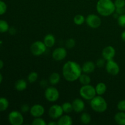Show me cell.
I'll use <instances>...</instances> for the list:
<instances>
[{
    "label": "cell",
    "instance_id": "1",
    "mask_svg": "<svg viewBox=\"0 0 125 125\" xmlns=\"http://www.w3.org/2000/svg\"><path fill=\"white\" fill-rule=\"evenodd\" d=\"M82 68L78 63L73 61H68L63 65L62 74L67 81L73 82L79 79L82 73Z\"/></svg>",
    "mask_w": 125,
    "mask_h": 125
},
{
    "label": "cell",
    "instance_id": "2",
    "mask_svg": "<svg viewBox=\"0 0 125 125\" xmlns=\"http://www.w3.org/2000/svg\"><path fill=\"white\" fill-rule=\"evenodd\" d=\"M116 7L112 0H99L96 4V10L102 16H109L115 11Z\"/></svg>",
    "mask_w": 125,
    "mask_h": 125
},
{
    "label": "cell",
    "instance_id": "3",
    "mask_svg": "<svg viewBox=\"0 0 125 125\" xmlns=\"http://www.w3.org/2000/svg\"><path fill=\"white\" fill-rule=\"evenodd\" d=\"M90 106L97 112H104L107 108V104L106 100L101 96H95L90 101Z\"/></svg>",
    "mask_w": 125,
    "mask_h": 125
},
{
    "label": "cell",
    "instance_id": "4",
    "mask_svg": "<svg viewBox=\"0 0 125 125\" xmlns=\"http://www.w3.org/2000/svg\"><path fill=\"white\" fill-rule=\"evenodd\" d=\"M79 94L81 96L87 100H91L96 96V90L92 85L89 84L84 85L79 90Z\"/></svg>",
    "mask_w": 125,
    "mask_h": 125
},
{
    "label": "cell",
    "instance_id": "5",
    "mask_svg": "<svg viewBox=\"0 0 125 125\" xmlns=\"http://www.w3.org/2000/svg\"><path fill=\"white\" fill-rule=\"evenodd\" d=\"M46 46L44 42L41 41H36L32 44L31 46V52L34 56H40L45 52Z\"/></svg>",
    "mask_w": 125,
    "mask_h": 125
},
{
    "label": "cell",
    "instance_id": "6",
    "mask_svg": "<svg viewBox=\"0 0 125 125\" xmlns=\"http://www.w3.org/2000/svg\"><path fill=\"white\" fill-rule=\"evenodd\" d=\"M9 122L12 125H21L23 123L24 118L21 114L17 111L10 112L8 116Z\"/></svg>",
    "mask_w": 125,
    "mask_h": 125
},
{
    "label": "cell",
    "instance_id": "7",
    "mask_svg": "<svg viewBox=\"0 0 125 125\" xmlns=\"http://www.w3.org/2000/svg\"><path fill=\"white\" fill-rule=\"evenodd\" d=\"M45 96L46 100L50 102H54L58 100L59 93L58 90L54 87H49L46 89Z\"/></svg>",
    "mask_w": 125,
    "mask_h": 125
},
{
    "label": "cell",
    "instance_id": "8",
    "mask_svg": "<svg viewBox=\"0 0 125 125\" xmlns=\"http://www.w3.org/2000/svg\"><path fill=\"white\" fill-rule=\"evenodd\" d=\"M85 21L89 26L94 29L98 28L101 24V20L100 17L94 14L88 15L85 19Z\"/></svg>",
    "mask_w": 125,
    "mask_h": 125
},
{
    "label": "cell",
    "instance_id": "9",
    "mask_svg": "<svg viewBox=\"0 0 125 125\" xmlns=\"http://www.w3.org/2000/svg\"><path fill=\"white\" fill-rule=\"evenodd\" d=\"M63 111L62 109V106L54 104L51 106L48 111V114L50 117L52 119H57L60 118L63 114Z\"/></svg>",
    "mask_w": 125,
    "mask_h": 125
},
{
    "label": "cell",
    "instance_id": "10",
    "mask_svg": "<svg viewBox=\"0 0 125 125\" xmlns=\"http://www.w3.org/2000/svg\"><path fill=\"white\" fill-rule=\"evenodd\" d=\"M106 69L107 73L112 75H117L120 72L119 66L113 59L107 61Z\"/></svg>",
    "mask_w": 125,
    "mask_h": 125
},
{
    "label": "cell",
    "instance_id": "11",
    "mask_svg": "<svg viewBox=\"0 0 125 125\" xmlns=\"http://www.w3.org/2000/svg\"><path fill=\"white\" fill-rule=\"evenodd\" d=\"M67 55V50L64 48H57L54 50L52 54V58L57 61L64 59Z\"/></svg>",
    "mask_w": 125,
    "mask_h": 125
},
{
    "label": "cell",
    "instance_id": "12",
    "mask_svg": "<svg viewBox=\"0 0 125 125\" xmlns=\"http://www.w3.org/2000/svg\"><path fill=\"white\" fill-rule=\"evenodd\" d=\"M115 54V50L112 46L105 47L102 51V56L106 61L113 59Z\"/></svg>",
    "mask_w": 125,
    "mask_h": 125
},
{
    "label": "cell",
    "instance_id": "13",
    "mask_svg": "<svg viewBox=\"0 0 125 125\" xmlns=\"http://www.w3.org/2000/svg\"><path fill=\"white\" fill-rule=\"evenodd\" d=\"M45 109L40 104H35L30 109V113L34 117H40L43 115Z\"/></svg>",
    "mask_w": 125,
    "mask_h": 125
},
{
    "label": "cell",
    "instance_id": "14",
    "mask_svg": "<svg viewBox=\"0 0 125 125\" xmlns=\"http://www.w3.org/2000/svg\"><path fill=\"white\" fill-rule=\"evenodd\" d=\"M72 106H73V111L76 112H81L85 107L84 101L81 99H75L72 103Z\"/></svg>",
    "mask_w": 125,
    "mask_h": 125
},
{
    "label": "cell",
    "instance_id": "15",
    "mask_svg": "<svg viewBox=\"0 0 125 125\" xmlns=\"http://www.w3.org/2000/svg\"><path fill=\"white\" fill-rule=\"evenodd\" d=\"M95 68V65L92 61H87L85 62L82 67V70L84 73H92Z\"/></svg>",
    "mask_w": 125,
    "mask_h": 125
},
{
    "label": "cell",
    "instance_id": "16",
    "mask_svg": "<svg viewBox=\"0 0 125 125\" xmlns=\"http://www.w3.org/2000/svg\"><path fill=\"white\" fill-rule=\"evenodd\" d=\"M57 123L59 125H71L73 123V120L69 115H65L60 117Z\"/></svg>",
    "mask_w": 125,
    "mask_h": 125
},
{
    "label": "cell",
    "instance_id": "17",
    "mask_svg": "<svg viewBox=\"0 0 125 125\" xmlns=\"http://www.w3.org/2000/svg\"><path fill=\"white\" fill-rule=\"evenodd\" d=\"M115 121L117 124L120 125H125V112L120 111L115 114L114 117Z\"/></svg>",
    "mask_w": 125,
    "mask_h": 125
},
{
    "label": "cell",
    "instance_id": "18",
    "mask_svg": "<svg viewBox=\"0 0 125 125\" xmlns=\"http://www.w3.org/2000/svg\"><path fill=\"white\" fill-rule=\"evenodd\" d=\"M44 43L46 47L51 48L54 46L55 43V38L52 34H48L45 37L43 40Z\"/></svg>",
    "mask_w": 125,
    "mask_h": 125
},
{
    "label": "cell",
    "instance_id": "19",
    "mask_svg": "<svg viewBox=\"0 0 125 125\" xmlns=\"http://www.w3.org/2000/svg\"><path fill=\"white\" fill-rule=\"evenodd\" d=\"M27 87V83L24 79H19L15 84V88L18 91L21 92L25 90Z\"/></svg>",
    "mask_w": 125,
    "mask_h": 125
},
{
    "label": "cell",
    "instance_id": "20",
    "mask_svg": "<svg viewBox=\"0 0 125 125\" xmlns=\"http://www.w3.org/2000/svg\"><path fill=\"white\" fill-rule=\"evenodd\" d=\"M106 89H107L106 85L103 83H98L95 87L96 94L98 95H102L103 94H104L106 91Z\"/></svg>",
    "mask_w": 125,
    "mask_h": 125
},
{
    "label": "cell",
    "instance_id": "21",
    "mask_svg": "<svg viewBox=\"0 0 125 125\" xmlns=\"http://www.w3.org/2000/svg\"><path fill=\"white\" fill-rule=\"evenodd\" d=\"M60 79V75L59 73H53L50 75V78H49V81H50V84L52 85H56L57 83L59 82Z\"/></svg>",
    "mask_w": 125,
    "mask_h": 125
},
{
    "label": "cell",
    "instance_id": "22",
    "mask_svg": "<svg viewBox=\"0 0 125 125\" xmlns=\"http://www.w3.org/2000/svg\"><path fill=\"white\" fill-rule=\"evenodd\" d=\"M9 103L7 99L6 98H0V112H4L6 111L9 107Z\"/></svg>",
    "mask_w": 125,
    "mask_h": 125
},
{
    "label": "cell",
    "instance_id": "23",
    "mask_svg": "<svg viewBox=\"0 0 125 125\" xmlns=\"http://www.w3.org/2000/svg\"><path fill=\"white\" fill-rule=\"evenodd\" d=\"M79 81L81 84L84 85H87L90 83L91 81V79H90V77L86 74H81V76L79 78Z\"/></svg>",
    "mask_w": 125,
    "mask_h": 125
},
{
    "label": "cell",
    "instance_id": "24",
    "mask_svg": "<svg viewBox=\"0 0 125 125\" xmlns=\"http://www.w3.org/2000/svg\"><path fill=\"white\" fill-rule=\"evenodd\" d=\"M9 29V26L6 21L0 20V33H4Z\"/></svg>",
    "mask_w": 125,
    "mask_h": 125
},
{
    "label": "cell",
    "instance_id": "25",
    "mask_svg": "<svg viewBox=\"0 0 125 125\" xmlns=\"http://www.w3.org/2000/svg\"><path fill=\"white\" fill-rule=\"evenodd\" d=\"M81 122L82 123L87 125L91 122V116L87 113H83L81 116Z\"/></svg>",
    "mask_w": 125,
    "mask_h": 125
},
{
    "label": "cell",
    "instance_id": "26",
    "mask_svg": "<svg viewBox=\"0 0 125 125\" xmlns=\"http://www.w3.org/2000/svg\"><path fill=\"white\" fill-rule=\"evenodd\" d=\"M62 107L63 111V112H65V113H70L73 110L72 104H71L70 103H64L62 105Z\"/></svg>",
    "mask_w": 125,
    "mask_h": 125
},
{
    "label": "cell",
    "instance_id": "27",
    "mask_svg": "<svg viewBox=\"0 0 125 125\" xmlns=\"http://www.w3.org/2000/svg\"><path fill=\"white\" fill-rule=\"evenodd\" d=\"M74 23L77 25H81L85 21V18L82 15H77L74 17Z\"/></svg>",
    "mask_w": 125,
    "mask_h": 125
},
{
    "label": "cell",
    "instance_id": "28",
    "mask_svg": "<svg viewBox=\"0 0 125 125\" xmlns=\"http://www.w3.org/2000/svg\"><path fill=\"white\" fill-rule=\"evenodd\" d=\"M38 74L35 72H32L29 73L28 76V81L31 83H34L37 80Z\"/></svg>",
    "mask_w": 125,
    "mask_h": 125
},
{
    "label": "cell",
    "instance_id": "29",
    "mask_svg": "<svg viewBox=\"0 0 125 125\" xmlns=\"http://www.w3.org/2000/svg\"><path fill=\"white\" fill-rule=\"evenodd\" d=\"M32 125H46V123L43 119L40 118V117H37L35 119L33 120L32 122Z\"/></svg>",
    "mask_w": 125,
    "mask_h": 125
},
{
    "label": "cell",
    "instance_id": "30",
    "mask_svg": "<svg viewBox=\"0 0 125 125\" xmlns=\"http://www.w3.org/2000/svg\"><path fill=\"white\" fill-rule=\"evenodd\" d=\"M118 23L121 27L125 28V13L120 15L118 17Z\"/></svg>",
    "mask_w": 125,
    "mask_h": 125
},
{
    "label": "cell",
    "instance_id": "31",
    "mask_svg": "<svg viewBox=\"0 0 125 125\" xmlns=\"http://www.w3.org/2000/svg\"><path fill=\"white\" fill-rule=\"evenodd\" d=\"M7 10V5L4 1L0 0V15L4 14Z\"/></svg>",
    "mask_w": 125,
    "mask_h": 125
},
{
    "label": "cell",
    "instance_id": "32",
    "mask_svg": "<svg viewBox=\"0 0 125 125\" xmlns=\"http://www.w3.org/2000/svg\"><path fill=\"white\" fill-rule=\"evenodd\" d=\"M65 46L67 48H73L75 46V41L74 39H70L67 40L65 42Z\"/></svg>",
    "mask_w": 125,
    "mask_h": 125
},
{
    "label": "cell",
    "instance_id": "33",
    "mask_svg": "<svg viewBox=\"0 0 125 125\" xmlns=\"http://www.w3.org/2000/svg\"><path fill=\"white\" fill-rule=\"evenodd\" d=\"M116 8H122L125 6V0H115L114 2Z\"/></svg>",
    "mask_w": 125,
    "mask_h": 125
},
{
    "label": "cell",
    "instance_id": "34",
    "mask_svg": "<svg viewBox=\"0 0 125 125\" xmlns=\"http://www.w3.org/2000/svg\"><path fill=\"white\" fill-rule=\"evenodd\" d=\"M117 108L119 111L125 112V100L120 101L117 104Z\"/></svg>",
    "mask_w": 125,
    "mask_h": 125
},
{
    "label": "cell",
    "instance_id": "35",
    "mask_svg": "<svg viewBox=\"0 0 125 125\" xmlns=\"http://www.w3.org/2000/svg\"><path fill=\"white\" fill-rule=\"evenodd\" d=\"M105 63V59H100L96 61V65L99 68H101L104 66Z\"/></svg>",
    "mask_w": 125,
    "mask_h": 125
},
{
    "label": "cell",
    "instance_id": "36",
    "mask_svg": "<svg viewBox=\"0 0 125 125\" xmlns=\"http://www.w3.org/2000/svg\"><path fill=\"white\" fill-rule=\"evenodd\" d=\"M21 110L22 112L26 113V112H27L29 110V106L28 104H23L21 106Z\"/></svg>",
    "mask_w": 125,
    "mask_h": 125
},
{
    "label": "cell",
    "instance_id": "37",
    "mask_svg": "<svg viewBox=\"0 0 125 125\" xmlns=\"http://www.w3.org/2000/svg\"><path fill=\"white\" fill-rule=\"evenodd\" d=\"M115 11L117 14H124L125 13V7H122V8H116Z\"/></svg>",
    "mask_w": 125,
    "mask_h": 125
},
{
    "label": "cell",
    "instance_id": "38",
    "mask_svg": "<svg viewBox=\"0 0 125 125\" xmlns=\"http://www.w3.org/2000/svg\"><path fill=\"white\" fill-rule=\"evenodd\" d=\"M8 31L9 32V33L10 34H15V32H16L15 29V28H13V27H12V28H9V29Z\"/></svg>",
    "mask_w": 125,
    "mask_h": 125
},
{
    "label": "cell",
    "instance_id": "39",
    "mask_svg": "<svg viewBox=\"0 0 125 125\" xmlns=\"http://www.w3.org/2000/svg\"><path fill=\"white\" fill-rule=\"evenodd\" d=\"M121 37H122V40L125 42V31H123V32L122 33V35H121Z\"/></svg>",
    "mask_w": 125,
    "mask_h": 125
},
{
    "label": "cell",
    "instance_id": "40",
    "mask_svg": "<svg viewBox=\"0 0 125 125\" xmlns=\"http://www.w3.org/2000/svg\"><path fill=\"white\" fill-rule=\"evenodd\" d=\"M4 67V62L2 60L0 59V70L2 69Z\"/></svg>",
    "mask_w": 125,
    "mask_h": 125
},
{
    "label": "cell",
    "instance_id": "41",
    "mask_svg": "<svg viewBox=\"0 0 125 125\" xmlns=\"http://www.w3.org/2000/svg\"><path fill=\"white\" fill-rule=\"evenodd\" d=\"M49 125H57V123H55V122H50V123H48Z\"/></svg>",
    "mask_w": 125,
    "mask_h": 125
},
{
    "label": "cell",
    "instance_id": "42",
    "mask_svg": "<svg viewBox=\"0 0 125 125\" xmlns=\"http://www.w3.org/2000/svg\"><path fill=\"white\" fill-rule=\"evenodd\" d=\"M2 74H1V73H0V84H1V83H2Z\"/></svg>",
    "mask_w": 125,
    "mask_h": 125
}]
</instances>
